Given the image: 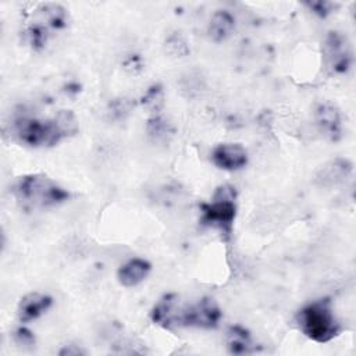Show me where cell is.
I'll return each mask as SVG.
<instances>
[{"label":"cell","mask_w":356,"mask_h":356,"mask_svg":"<svg viewBox=\"0 0 356 356\" xmlns=\"http://www.w3.org/2000/svg\"><path fill=\"white\" fill-rule=\"evenodd\" d=\"M325 58L335 74H343L352 64L350 46L339 32H330L325 39Z\"/></svg>","instance_id":"8992f818"},{"label":"cell","mask_w":356,"mask_h":356,"mask_svg":"<svg viewBox=\"0 0 356 356\" xmlns=\"http://www.w3.org/2000/svg\"><path fill=\"white\" fill-rule=\"evenodd\" d=\"M350 170H352V165L348 161L337 160L323 171V184L325 181H332V179L335 184L337 181H341L342 178H345L350 172Z\"/></svg>","instance_id":"5bb4252c"},{"label":"cell","mask_w":356,"mask_h":356,"mask_svg":"<svg viewBox=\"0 0 356 356\" xmlns=\"http://www.w3.org/2000/svg\"><path fill=\"white\" fill-rule=\"evenodd\" d=\"M182 309L179 307L177 293H165L159 299L150 312V318L154 324L172 330L174 327H181Z\"/></svg>","instance_id":"52a82bcc"},{"label":"cell","mask_w":356,"mask_h":356,"mask_svg":"<svg viewBox=\"0 0 356 356\" xmlns=\"http://www.w3.org/2000/svg\"><path fill=\"white\" fill-rule=\"evenodd\" d=\"M222 317L221 309L211 298H203L192 306L182 309L181 325L182 327H200L216 328Z\"/></svg>","instance_id":"5b68a950"},{"label":"cell","mask_w":356,"mask_h":356,"mask_svg":"<svg viewBox=\"0 0 356 356\" xmlns=\"http://www.w3.org/2000/svg\"><path fill=\"white\" fill-rule=\"evenodd\" d=\"M152 266L143 259H131L118 270V281L124 286H135L142 282L150 273Z\"/></svg>","instance_id":"8fae6325"},{"label":"cell","mask_w":356,"mask_h":356,"mask_svg":"<svg viewBox=\"0 0 356 356\" xmlns=\"http://www.w3.org/2000/svg\"><path fill=\"white\" fill-rule=\"evenodd\" d=\"M235 28V18L225 10H218L213 14L209 24V36L214 42L225 40Z\"/></svg>","instance_id":"7c38bea8"},{"label":"cell","mask_w":356,"mask_h":356,"mask_svg":"<svg viewBox=\"0 0 356 356\" xmlns=\"http://www.w3.org/2000/svg\"><path fill=\"white\" fill-rule=\"evenodd\" d=\"M147 132L156 140H161L165 139L168 134H171V128L170 124L165 122L161 117H153L147 121Z\"/></svg>","instance_id":"2e32d148"},{"label":"cell","mask_w":356,"mask_h":356,"mask_svg":"<svg viewBox=\"0 0 356 356\" xmlns=\"http://www.w3.org/2000/svg\"><path fill=\"white\" fill-rule=\"evenodd\" d=\"M235 188L231 185L220 186L213 197L211 203H203L202 207V224L220 228L224 234L229 235L232 222L236 214L235 206Z\"/></svg>","instance_id":"277c9868"},{"label":"cell","mask_w":356,"mask_h":356,"mask_svg":"<svg viewBox=\"0 0 356 356\" xmlns=\"http://www.w3.org/2000/svg\"><path fill=\"white\" fill-rule=\"evenodd\" d=\"M227 348L232 355H245L254 350L249 331L241 325H232L228 328Z\"/></svg>","instance_id":"4fadbf2b"},{"label":"cell","mask_w":356,"mask_h":356,"mask_svg":"<svg viewBox=\"0 0 356 356\" xmlns=\"http://www.w3.org/2000/svg\"><path fill=\"white\" fill-rule=\"evenodd\" d=\"M140 103L150 111H159L163 104V88L160 85H153L140 99Z\"/></svg>","instance_id":"9a60e30c"},{"label":"cell","mask_w":356,"mask_h":356,"mask_svg":"<svg viewBox=\"0 0 356 356\" xmlns=\"http://www.w3.org/2000/svg\"><path fill=\"white\" fill-rule=\"evenodd\" d=\"M14 338L21 345H33V342H35L33 334L28 328H25V327L17 328V331L14 332Z\"/></svg>","instance_id":"ac0fdd59"},{"label":"cell","mask_w":356,"mask_h":356,"mask_svg":"<svg viewBox=\"0 0 356 356\" xmlns=\"http://www.w3.org/2000/svg\"><path fill=\"white\" fill-rule=\"evenodd\" d=\"M316 124L323 135L331 140H338L342 135V122L339 110L331 103H321L314 111Z\"/></svg>","instance_id":"9c48e42d"},{"label":"cell","mask_w":356,"mask_h":356,"mask_svg":"<svg viewBox=\"0 0 356 356\" xmlns=\"http://www.w3.org/2000/svg\"><path fill=\"white\" fill-rule=\"evenodd\" d=\"M14 135L19 142L40 147L54 146L67 136L78 132V121L70 110L58 111L53 118L18 117L13 122Z\"/></svg>","instance_id":"6da1fadb"},{"label":"cell","mask_w":356,"mask_h":356,"mask_svg":"<svg viewBox=\"0 0 356 356\" xmlns=\"http://www.w3.org/2000/svg\"><path fill=\"white\" fill-rule=\"evenodd\" d=\"M58 355H85V350L83 349H79L78 346L75 345H68L65 346L64 349H61L58 352Z\"/></svg>","instance_id":"d6986e66"},{"label":"cell","mask_w":356,"mask_h":356,"mask_svg":"<svg viewBox=\"0 0 356 356\" xmlns=\"http://www.w3.org/2000/svg\"><path fill=\"white\" fill-rule=\"evenodd\" d=\"M53 298L40 292H31L25 295L18 305V318L21 323H29L49 310Z\"/></svg>","instance_id":"30bf717a"},{"label":"cell","mask_w":356,"mask_h":356,"mask_svg":"<svg viewBox=\"0 0 356 356\" xmlns=\"http://www.w3.org/2000/svg\"><path fill=\"white\" fill-rule=\"evenodd\" d=\"M211 160L221 170L235 171L248 164V153L239 143H221L214 147Z\"/></svg>","instance_id":"ba28073f"},{"label":"cell","mask_w":356,"mask_h":356,"mask_svg":"<svg viewBox=\"0 0 356 356\" xmlns=\"http://www.w3.org/2000/svg\"><path fill=\"white\" fill-rule=\"evenodd\" d=\"M306 6L318 17L324 18L327 17L330 13H332V10H335V7L338 4L331 3V1H312V3H306Z\"/></svg>","instance_id":"e0dca14e"},{"label":"cell","mask_w":356,"mask_h":356,"mask_svg":"<svg viewBox=\"0 0 356 356\" xmlns=\"http://www.w3.org/2000/svg\"><path fill=\"white\" fill-rule=\"evenodd\" d=\"M14 195L26 207H49L70 197L64 188L42 174L21 177L14 185Z\"/></svg>","instance_id":"7a4b0ae2"},{"label":"cell","mask_w":356,"mask_h":356,"mask_svg":"<svg viewBox=\"0 0 356 356\" xmlns=\"http://www.w3.org/2000/svg\"><path fill=\"white\" fill-rule=\"evenodd\" d=\"M296 323L307 338L320 343L331 341L339 332V324L334 317L328 299H320L305 306L298 313Z\"/></svg>","instance_id":"3957f363"}]
</instances>
